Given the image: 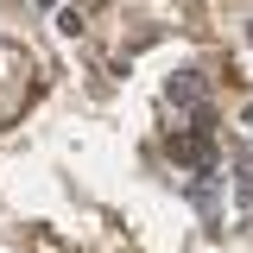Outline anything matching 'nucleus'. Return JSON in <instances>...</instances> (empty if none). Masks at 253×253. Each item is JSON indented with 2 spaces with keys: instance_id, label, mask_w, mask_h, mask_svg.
<instances>
[{
  "instance_id": "f257e3e1",
  "label": "nucleus",
  "mask_w": 253,
  "mask_h": 253,
  "mask_svg": "<svg viewBox=\"0 0 253 253\" xmlns=\"http://www.w3.org/2000/svg\"><path fill=\"white\" fill-rule=\"evenodd\" d=\"M171 101H184V108H196V101H203V83H196V70H184V76L171 83Z\"/></svg>"
}]
</instances>
